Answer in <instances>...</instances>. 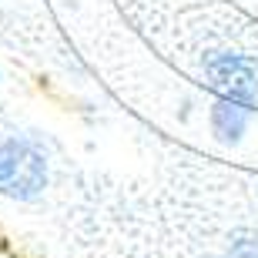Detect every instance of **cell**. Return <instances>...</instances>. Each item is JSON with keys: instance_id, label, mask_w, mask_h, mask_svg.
Masks as SVG:
<instances>
[{"instance_id": "6da1fadb", "label": "cell", "mask_w": 258, "mask_h": 258, "mask_svg": "<svg viewBox=\"0 0 258 258\" xmlns=\"http://www.w3.org/2000/svg\"><path fill=\"white\" fill-rule=\"evenodd\" d=\"M44 188V158L27 141H7L0 148V191L10 198H34Z\"/></svg>"}, {"instance_id": "7a4b0ae2", "label": "cell", "mask_w": 258, "mask_h": 258, "mask_svg": "<svg viewBox=\"0 0 258 258\" xmlns=\"http://www.w3.org/2000/svg\"><path fill=\"white\" fill-rule=\"evenodd\" d=\"M211 81H215V87H221L225 91V97H231V101H251V71L245 60L231 57V54H225V57H218L215 64H211Z\"/></svg>"}, {"instance_id": "3957f363", "label": "cell", "mask_w": 258, "mask_h": 258, "mask_svg": "<svg viewBox=\"0 0 258 258\" xmlns=\"http://www.w3.org/2000/svg\"><path fill=\"white\" fill-rule=\"evenodd\" d=\"M211 121H215V131H218L221 141H238V134L245 131V124H248V107L241 104V101L225 97V101H218Z\"/></svg>"}]
</instances>
